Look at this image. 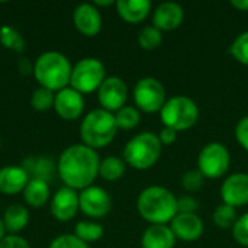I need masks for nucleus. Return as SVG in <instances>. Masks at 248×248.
Segmentation results:
<instances>
[{"instance_id": "f257e3e1", "label": "nucleus", "mask_w": 248, "mask_h": 248, "mask_svg": "<svg viewBox=\"0 0 248 248\" xmlns=\"http://www.w3.org/2000/svg\"><path fill=\"white\" fill-rule=\"evenodd\" d=\"M100 158L97 153L84 145L76 144L65 148L57 163V171L62 183L74 190H84L92 186L99 174Z\"/></svg>"}, {"instance_id": "f03ea898", "label": "nucleus", "mask_w": 248, "mask_h": 248, "mask_svg": "<svg viewBox=\"0 0 248 248\" xmlns=\"http://www.w3.org/2000/svg\"><path fill=\"white\" fill-rule=\"evenodd\" d=\"M137 208L150 224L166 225L177 215V198L163 186H148L140 193Z\"/></svg>"}, {"instance_id": "7ed1b4c3", "label": "nucleus", "mask_w": 248, "mask_h": 248, "mask_svg": "<svg viewBox=\"0 0 248 248\" xmlns=\"http://www.w3.org/2000/svg\"><path fill=\"white\" fill-rule=\"evenodd\" d=\"M73 67L68 58L57 51H46L41 54L33 64V76L39 87L51 92H60L70 84Z\"/></svg>"}, {"instance_id": "20e7f679", "label": "nucleus", "mask_w": 248, "mask_h": 248, "mask_svg": "<svg viewBox=\"0 0 248 248\" xmlns=\"http://www.w3.org/2000/svg\"><path fill=\"white\" fill-rule=\"evenodd\" d=\"M118 129L119 128L113 113L105 109H94L83 118L80 125V137L84 145L96 150L109 145Z\"/></svg>"}, {"instance_id": "39448f33", "label": "nucleus", "mask_w": 248, "mask_h": 248, "mask_svg": "<svg viewBox=\"0 0 248 248\" xmlns=\"http://www.w3.org/2000/svg\"><path fill=\"white\" fill-rule=\"evenodd\" d=\"M161 148L163 144L158 135L153 132H141L125 145L124 161L137 170H147L158 161Z\"/></svg>"}, {"instance_id": "423d86ee", "label": "nucleus", "mask_w": 248, "mask_h": 248, "mask_svg": "<svg viewBox=\"0 0 248 248\" xmlns=\"http://www.w3.org/2000/svg\"><path fill=\"white\" fill-rule=\"evenodd\" d=\"M160 113L164 126L180 132L187 131L196 124L199 118V108L190 97L174 96L166 100Z\"/></svg>"}, {"instance_id": "0eeeda50", "label": "nucleus", "mask_w": 248, "mask_h": 248, "mask_svg": "<svg viewBox=\"0 0 248 248\" xmlns=\"http://www.w3.org/2000/svg\"><path fill=\"white\" fill-rule=\"evenodd\" d=\"M105 78H106V68L103 62L97 58L89 57L80 60L73 67L70 87H73L81 94H87L94 90H99Z\"/></svg>"}, {"instance_id": "6e6552de", "label": "nucleus", "mask_w": 248, "mask_h": 248, "mask_svg": "<svg viewBox=\"0 0 248 248\" xmlns=\"http://www.w3.org/2000/svg\"><path fill=\"white\" fill-rule=\"evenodd\" d=\"M231 155L225 145L211 142L202 148L198 157V170L208 179H219L230 169Z\"/></svg>"}, {"instance_id": "1a4fd4ad", "label": "nucleus", "mask_w": 248, "mask_h": 248, "mask_svg": "<svg viewBox=\"0 0 248 248\" xmlns=\"http://www.w3.org/2000/svg\"><path fill=\"white\" fill-rule=\"evenodd\" d=\"M134 100L138 109L147 113L158 112L166 103L164 86L154 77H144L134 87Z\"/></svg>"}, {"instance_id": "9d476101", "label": "nucleus", "mask_w": 248, "mask_h": 248, "mask_svg": "<svg viewBox=\"0 0 248 248\" xmlns=\"http://www.w3.org/2000/svg\"><path fill=\"white\" fill-rule=\"evenodd\" d=\"M97 99L102 105V109L110 113L118 112L125 106L128 99V86L121 77H106L97 90Z\"/></svg>"}, {"instance_id": "9b49d317", "label": "nucleus", "mask_w": 248, "mask_h": 248, "mask_svg": "<svg viewBox=\"0 0 248 248\" xmlns=\"http://www.w3.org/2000/svg\"><path fill=\"white\" fill-rule=\"evenodd\" d=\"M80 211L90 218H103L109 214L112 201L109 193L97 186H90L78 195Z\"/></svg>"}, {"instance_id": "f8f14e48", "label": "nucleus", "mask_w": 248, "mask_h": 248, "mask_svg": "<svg viewBox=\"0 0 248 248\" xmlns=\"http://www.w3.org/2000/svg\"><path fill=\"white\" fill-rule=\"evenodd\" d=\"M80 209V199L77 190L67 186L60 187L51 199V214L60 222L73 219Z\"/></svg>"}, {"instance_id": "ddd939ff", "label": "nucleus", "mask_w": 248, "mask_h": 248, "mask_svg": "<svg viewBox=\"0 0 248 248\" xmlns=\"http://www.w3.org/2000/svg\"><path fill=\"white\" fill-rule=\"evenodd\" d=\"M54 109L60 118L65 121H74L80 118L84 110L83 94L74 90L73 87H65L55 93Z\"/></svg>"}, {"instance_id": "4468645a", "label": "nucleus", "mask_w": 248, "mask_h": 248, "mask_svg": "<svg viewBox=\"0 0 248 248\" xmlns=\"http://www.w3.org/2000/svg\"><path fill=\"white\" fill-rule=\"evenodd\" d=\"M221 198L232 208L248 203V174L235 173L225 179L221 187Z\"/></svg>"}, {"instance_id": "2eb2a0df", "label": "nucleus", "mask_w": 248, "mask_h": 248, "mask_svg": "<svg viewBox=\"0 0 248 248\" xmlns=\"http://www.w3.org/2000/svg\"><path fill=\"white\" fill-rule=\"evenodd\" d=\"M73 22L84 36H96L102 29V15L93 3H81L74 9Z\"/></svg>"}, {"instance_id": "dca6fc26", "label": "nucleus", "mask_w": 248, "mask_h": 248, "mask_svg": "<svg viewBox=\"0 0 248 248\" xmlns=\"http://www.w3.org/2000/svg\"><path fill=\"white\" fill-rule=\"evenodd\" d=\"M176 238L196 241L203 234V222L196 214H177L170 225Z\"/></svg>"}, {"instance_id": "f3484780", "label": "nucleus", "mask_w": 248, "mask_h": 248, "mask_svg": "<svg viewBox=\"0 0 248 248\" xmlns=\"http://www.w3.org/2000/svg\"><path fill=\"white\" fill-rule=\"evenodd\" d=\"M183 17L185 12L179 3L164 1L157 6L153 16V23L160 31H173L182 25Z\"/></svg>"}, {"instance_id": "a211bd4d", "label": "nucleus", "mask_w": 248, "mask_h": 248, "mask_svg": "<svg viewBox=\"0 0 248 248\" xmlns=\"http://www.w3.org/2000/svg\"><path fill=\"white\" fill-rule=\"evenodd\" d=\"M29 180L22 166H6L0 169V193L17 195L25 190Z\"/></svg>"}, {"instance_id": "6ab92c4d", "label": "nucleus", "mask_w": 248, "mask_h": 248, "mask_svg": "<svg viewBox=\"0 0 248 248\" xmlns=\"http://www.w3.org/2000/svg\"><path fill=\"white\" fill-rule=\"evenodd\" d=\"M115 6L118 15L128 23H140L151 12L150 0H118Z\"/></svg>"}, {"instance_id": "aec40b11", "label": "nucleus", "mask_w": 248, "mask_h": 248, "mask_svg": "<svg viewBox=\"0 0 248 248\" xmlns=\"http://www.w3.org/2000/svg\"><path fill=\"white\" fill-rule=\"evenodd\" d=\"M176 235L167 225H151L145 230L141 246L142 248H173Z\"/></svg>"}, {"instance_id": "412c9836", "label": "nucleus", "mask_w": 248, "mask_h": 248, "mask_svg": "<svg viewBox=\"0 0 248 248\" xmlns=\"http://www.w3.org/2000/svg\"><path fill=\"white\" fill-rule=\"evenodd\" d=\"M23 170L28 173L29 179H39L48 182L55 170V164L48 157H29L22 163Z\"/></svg>"}, {"instance_id": "4be33fe9", "label": "nucleus", "mask_w": 248, "mask_h": 248, "mask_svg": "<svg viewBox=\"0 0 248 248\" xmlns=\"http://www.w3.org/2000/svg\"><path fill=\"white\" fill-rule=\"evenodd\" d=\"M22 193H23L25 202L32 208L44 206L51 196L48 182L39 180V179H31Z\"/></svg>"}, {"instance_id": "5701e85b", "label": "nucleus", "mask_w": 248, "mask_h": 248, "mask_svg": "<svg viewBox=\"0 0 248 248\" xmlns=\"http://www.w3.org/2000/svg\"><path fill=\"white\" fill-rule=\"evenodd\" d=\"M29 222V211L19 205H10L3 215V224L6 228V232L12 234V235H17L19 231H22Z\"/></svg>"}, {"instance_id": "b1692460", "label": "nucleus", "mask_w": 248, "mask_h": 248, "mask_svg": "<svg viewBox=\"0 0 248 248\" xmlns=\"http://www.w3.org/2000/svg\"><path fill=\"white\" fill-rule=\"evenodd\" d=\"M125 173V161L118 158V157H106L100 161L99 167V174L108 180V182H115L121 179Z\"/></svg>"}, {"instance_id": "393cba45", "label": "nucleus", "mask_w": 248, "mask_h": 248, "mask_svg": "<svg viewBox=\"0 0 248 248\" xmlns=\"http://www.w3.org/2000/svg\"><path fill=\"white\" fill-rule=\"evenodd\" d=\"M0 42L4 48L15 51V52H22L25 49V39L20 35V32L9 25L0 26Z\"/></svg>"}, {"instance_id": "a878e982", "label": "nucleus", "mask_w": 248, "mask_h": 248, "mask_svg": "<svg viewBox=\"0 0 248 248\" xmlns=\"http://www.w3.org/2000/svg\"><path fill=\"white\" fill-rule=\"evenodd\" d=\"M103 227L97 222H77L76 227H74V235L77 238H80L81 241H84L86 244L87 243H93V241H97L103 237Z\"/></svg>"}, {"instance_id": "bb28decb", "label": "nucleus", "mask_w": 248, "mask_h": 248, "mask_svg": "<svg viewBox=\"0 0 248 248\" xmlns=\"http://www.w3.org/2000/svg\"><path fill=\"white\" fill-rule=\"evenodd\" d=\"M138 44H140L141 48H144L147 51L155 49L163 44V33L154 25L153 26H145L144 29L140 31Z\"/></svg>"}, {"instance_id": "cd10ccee", "label": "nucleus", "mask_w": 248, "mask_h": 248, "mask_svg": "<svg viewBox=\"0 0 248 248\" xmlns=\"http://www.w3.org/2000/svg\"><path fill=\"white\" fill-rule=\"evenodd\" d=\"M54 102H55V93L44 87L35 89L31 97V105L38 112L49 110L51 108H54Z\"/></svg>"}, {"instance_id": "c85d7f7f", "label": "nucleus", "mask_w": 248, "mask_h": 248, "mask_svg": "<svg viewBox=\"0 0 248 248\" xmlns=\"http://www.w3.org/2000/svg\"><path fill=\"white\" fill-rule=\"evenodd\" d=\"M116 124L119 129L124 131H129L132 128H135L140 124V112L134 108V106H124L122 109H119L115 115Z\"/></svg>"}, {"instance_id": "c756f323", "label": "nucleus", "mask_w": 248, "mask_h": 248, "mask_svg": "<svg viewBox=\"0 0 248 248\" xmlns=\"http://www.w3.org/2000/svg\"><path fill=\"white\" fill-rule=\"evenodd\" d=\"M237 221V212L235 208L230 206V205H219L215 212H214V222L219 227V228H230L234 227Z\"/></svg>"}, {"instance_id": "7c9ffc66", "label": "nucleus", "mask_w": 248, "mask_h": 248, "mask_svg": "<svg viewBox=\"0 0 248 248\" xmlns=\"http://www.w3.org/2000/svg\"><path fill=\"white\" fill-rule=\"evenodd\" d=\"M230 52L238 62L248 65V31L243 32L234 39Z\"/></svg>"}, {"instance_id": "2f4dec72", "label": "nucleus", "mask_w": 248, "mask_h": 248, "mask_svg": "<svg viewBox=\"0 0 248 248\" xmlns=\"http://www.w3.org/2000/svg\"><path fill=\"white\" fill-rule=\"evenodd\" d=\"M49 248H90L89 244L77 238L74 234H65L54 238L49 244Z\"/></svg>"}, {"instance_id": "473e14b6", "label": "nucleus", "mask_w": 248, "mask_h": 248, "mask_svg": "<svg viewBox=\"0 0 248 248\" xmlns=\"http://www.w3.org/2000/svg\"><path fill=\"white\" fill-rule=\"evenodd\" d=\"M232 237L243 247H248V214L235 221L232 227Z\"/></svg>"}, {"instance_id": "72a5a7b5", "label": "nucleus", "mask_w": 248, "mask_h": 248, "mask_svg": "<svg viewBox=\"0 0 248 248\" xmlns=\"http://www.w3.org/2000/svg\"><path fill=\"white\" fill-rule=\"evenodd\" d=\"M182 185L189 192H196L203 186V174L199 170H190L183 174Z\"/></svg>"}, {"instance_id": "f704fd0d", "label": "nucleus", "mask_w": 248, "mask_h": 248, "mask_svg": "<svg viewBox=\"0 0 248 248\" xmlns=\"http://www.w3.org/2000/svg\"><path fill=\"white\" fill-rule=\"evenodd\" d=\"M198 201L192 196H182L177 199V214H196Z\"/></svg>"}, {"instance_id": "c9c22d12", "label": "nucleus", "mask_w": 248, "mask_h": 248, "mask_svg": "<svg viewBox=\"0 0 248 248\" xmlns=\"http://www.w3.org/2000/svg\"><path fill=\"white\" fill-rule=\"evenodd\" d=\"M0 248H31V246L20 235H12V234H9V235H6L0 241Z\"/></svg>"}, {"instance_id": "e433bc0d", "label": "nucleus", "mask_w": 248, "mask_h": 248, "mask_svg": "<svg viewBox=\"0 0 248 248\" xmlns=\"http://www.w3.org/2000/svg\"><path fill=\"white\" fill-rule=\"evenodd\" d=\"M235 137H237L240 145L248 151V116L243 118L238 122V125L235 128Z\"/></svg>"}, {"instance_id": "4c0bfd02", "label": "nucleus", "mask_w": 248, "mask_h": 248, "mask_svg": "<svg viewBox=\"0 0 248 248\" xmlns=\"http://www.w3.org/2000/svg\"><path fill=\"white\" fill-rule=\"evenodd\" d=\"M158 138H160V141H161L163 145H170V144H173V142L176 141V138H177V131H174L173 128L164 126V128L161 129Z\"/></svg>"}, {"instance_id": "58836bf2", "label": "nucleus", "mask_w": 248, "mask_h": 248, "mask_svg": "<svg viewBox=\"0 0 248 248\" xmlns=\"http://www.w3.org/2000/svg\"><path fill=\"white\" fill-rule=\"evenodd\" d=\"M19 71L22 73V74H31V73H33V65L26 60V58H22V60H19Z\"/></svg>"}, {"instance_id": "ea45409f", "label": "nucleus", "mask_w": 248, "mask_h": 248, "mask_svg": "<svg viewBox=\"0 0 248 248\" xmlns=\"http://www.w3.org/2000/svg\"><path fill=\"white\" fill-rule=\"evenodd\" d=\"M231 4L238 9V10H243V12H248V0H232Z\"/></svg>"}, {"instance_id": "a19ab883", "label": "nucleus", "mask_w": 248, "mask_h": 248, "mask_svg": "<svg viewBox=\"0 0 248 248\" xmlns=\"http://www.w3.org/2000/svg\"><path fill=\"white\" fill-rule=\"evenodd\" d=\"M93 4H94L96 7H97V6H110V4H113V1H112V0H96Z\"/></svg>"}, {"instance_id": "79ce46f5", "label": "nucleus", "mask_w": 248, "mask_h": 248, "mask_svg": "<svg viewBox=\"0 0 248 248\" xmlns=\"http://www.w3.org/2000/svg\"><path fill=\"white\" fill-rule=\"evenodd\" d=\"M6 237V228H4V224H3V218H0V241Z\"/></svg>"}, {"instance_id": "37998d69", "label": "nucleus", "mask_w": 248, "mask_h": 248, "mask_svg": "<svg viewBox=\"0 0 248 248\" xmlns=\"http://www.w3.org/2000/svg\"><path fill=\"white\" fill-rule=\"evenodd\" d=\"M0 145H1V140H0Z\"/></svg>"}]
</instances>
